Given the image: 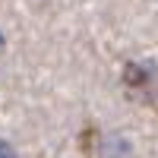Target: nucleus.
Instances as JSON below:
<instances>
[{
	"mask_svg": "<svg viewBox=\"0 0 158 158\" xmlns=\"http://www.w3.org/2000/svg\"><path fill=\"white\" fill-rule=\"evenodd\" d=\"M0 158H16V152H13V149L6 146V142H3V139H0Z\"/></svg>",
	"mask_w": 158,
	"mask_h": 158,
	"instance_id": "f03ea898",
	"label": "nucleus"
},
{
	"mask_svg": "<svg viewBox=\"0 0 158 158\" xmlns=\"http://www.w3.org/2000/svg\"><path fill=\"white\" fill-rule=\"evenodd\" d=\"M0 51H3V32H0Z\"/></svg>",
	"mask_w": 158,
	"mask_h": 158,
	"instance_id": "7ed1b4c3",
	"label": "nucleus"
},
{
	"mask_svg": "<svg viewBox=\"0 0 158 158\" xmlns=\"http://www.w3.org/2000/svg\"><path fill=\"white\" fill-rule=\"evenodd\" d=\"M123 85L139 104L158 111V63L152 60H130L123 67Z\"/></svg>",
	"mask_w": 158,
	"mask_h": 158,
	"instance_id": "f257e3e1",
	"label": "nucleus"
}]
</instances>
